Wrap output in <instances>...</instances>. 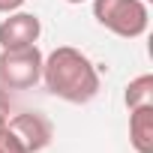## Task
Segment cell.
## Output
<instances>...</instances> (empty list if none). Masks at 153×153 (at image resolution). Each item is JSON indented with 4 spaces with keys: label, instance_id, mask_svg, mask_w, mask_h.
Masks as SVG:
<instances>
[{
    "label": "cell",
    "instance_id": "obj_1",
    "mask_svg": "<svg viewBox=\"0 0 153 153\" xmlns=\"http://www.w3.org/2000/svg\"><path fill=\"white\" fill-rule=\"evenodd\" d=\"M42 81L51 96L72 102V105H84L99 93V72L90 63V57L72 45L54 48L42 60Z\"/></svg>",
    "mask_w": 153,
    "mask_h": 153
},
{
    "label": "cell",
    "instance_id": "obj_2",
    "mask_svg": "<svg viewBox=\"0 0 153 153\" xmlns=\"http://www.w3.org/2000/svg\"><path fill=\"white\" fill-rule=\"evenodd\" d=\"M93 18L123 39H138L147 33L150 12L144 0H93Z\"/></svg>",
    "mask_w": 153,
    "mask_h": 153
},
{
    "label": "cell",
    "instance_id": "obj_3",
    "mask_svg": "<svg viewBox=\"0 0 153 153\" xmlns=\"http://www.w3.org/2000/svg\"><path fill=\"white\" fill-rule=\"evenodd\" d=\"M42 51L36 45L24 48H6L0 54V81L12 90H27L36 81H42Z\"/></svg>",
    "mask_w": 153,
    "mask_h": 153
},
{
    "label": "cell",
    "instance_id": "obj_4",
    "mask_svg": "<svg viewBox=\"0 0 153 153\" xmlns=\"http://www.w3.org/2000/svg\"><path fill=\"white\" fill-rule=\"evenodd\" d=\"M6 132L24 147V153H39L51 144L54 138V126L48 117L36 114V111H24V114H15L6 120Z\"/></svg>",
    "mask_w": 153,
    "mask_h": 153
},
{
    "label": "cell",
    "instance_id": "obj_5",
    "mask_svg": "<svg viewBox=\"0 0 153 153\" xmlns=\"http://www.w3.org/2000/svg\"><path fill=\"white\" fill-rule=\"evenodd\" d=\"M42 33V24L36 15L30 12H9V18L0 21V48H24V45H36Z\"/></svg>",
    "mask_w": 153,
    "mask_h": 153
},
{
    "label": "cell",
    "instance_id": "obj_6",
    "mask_svg": "<svg viewBox=\"0 0 153 153\" xmlns=\"http://www.w3.org/2000/svg\"><path fill=\"white\" fill-rule=\"evenodd\" d=\"M129 141L135 153H153V105L129 111Z\"/></svg>",
    "mask_w": 153,
    "mask_h": 153
},
{
    "label": "cell",
    "instance_id": "obj_7",
    "mask_svg": "<svg viewBox=\"0 0 153 153\" xmlns=\"http://www.w3.org/2000/svg\"><path fill=\"white\" fill-rule=\"evenodd\" d=\"M123 102H126L129 111H132V108H141V105H153V75H150V72L138 75V78H132V81L126 84Z\"/></svg>",
    "mask_w": 153,
    "mask_h": 153
},
{
    "label": "cell",
    "instance_id": "obj_8",
    "mask_svg": "<svg viewBox=\"0 0 153 153\" xmlns=\"http://www.w3.org/2000/svg\"><path fill=\"white\" fill-rule=\"evenodd\" d=\"M0 153H24V147H21L9 132H3V135H0Z\"/></svg>",
    "mask_w": 153,
    "mask_h": 153
},
{
    "label": "cell",
    "instance_id": "obj_9",
    "mask_svg": "<svg viewBox=\"0 0 153 153\" xmlns=\"http://www.w3.org/2000/svg\"><path fill=\"white\" fill-rule=\"evenodd\" d=\"M21 3H24V0H0V12H18L21 9Z\"/></svg>",
    "mask_w": 153,
    "mask_h": 153
},
{
    "label": "cell",
    "instance_id": "obj_10",
    "mask_svg": "<svg viewBox=\"0 0 153 153\" xmlns=\"http://www.w3.org/2000/svg\"><path fill=\"white\" fill-rule=\"evenodd\" d=\"M9 108H12V105H9V96L0 90V111H3V114H9Z\"/></svg>",
    "mask_w": 153,
    "mask_h": 153
},
{
    "label": "cell",
    "instance_id": "obj_11",
    "mask_svg": "<svg viewBox=\"0 0 153 153\" xmlns=\"http://www.w3.org/2000/svg\"><path fill=\"white\" fill-rule=\"evenodd\" d=\"M6 120H9V114H3V111H0V135L6 132Z\"/></svg>",
    "mask_w": 153,
    "mask_h": 153
},
{
    "label": "cell",
    "instance_id": "obj_12",
    "mask_svg": "<svg viewBox=\"0 0 153 153\" xmlns=\"http://www.w3.org/2000/svg\"><path fill=\"white\" fill-rule=\"evenodd\" d=\"M66 3H84V0H66Z\"/></svg>",
    "mask_w": 153,
    "mask_h": 153
}]
</instances>
